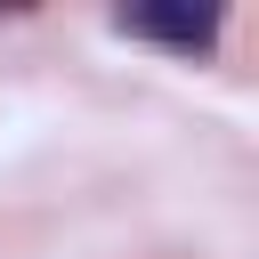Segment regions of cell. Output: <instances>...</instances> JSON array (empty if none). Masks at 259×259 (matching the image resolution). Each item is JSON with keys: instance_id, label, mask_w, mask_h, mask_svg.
<instances>
[{"instance_id": "1", "label": "cell", "mask_w": 259, "mask_h": 259, "mask_svg": "<svg viewBox=\"0 0 259 259\" xmlns=\"http://www.w3.org/2000/svg\"><path fill=\"white\" fill-rule=\"evenodd\" d=\"M219 8H121L113 16V32H130V40H162V49H178V57H210L219 49Z\"/></svg>"}]
</instances>
